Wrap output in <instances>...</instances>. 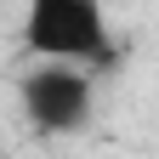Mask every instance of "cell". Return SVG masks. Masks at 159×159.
Instances as JSON below:
<instances>
[{"label":"cell","instance_id":"cell-2","mask_svg":"<svg viewBox=\"0 0 159 159\" xmlns=\"http://www.w3.org/2000/svg\"><path fill=\"white\" fill-rule=\"evenodd\" d=\"M17 108L34 136H80L97 114V74L80 63H34L17 80Z\"/></svg>","mask_w":159,"mask_h":159},{"label":"cell","instance_id":"cell-1","mask_svg":"<svg viewBox=\"0 0 159 159\" xmlns=\"http://www.w3.org/2000/svg\"><path fill=\"white\" fill-rule=\"evenodd\" d=\"M23 46L40 63H80V68H108L119 57L102 0H29Z\"/></svg>","mask_w":159,"mask_h":159}]
</instances>
